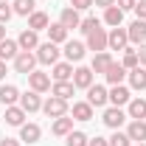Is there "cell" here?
I'll use <instances>...</instances> for the list:
<instances>
[{"mask_svg":"<svg viewBox=\"0 0 146 146\" xmlns=\"http://www.w3.org/2000/svg\"><path fill=\"white\" fill-rule=\"evenodd\" d=\"M87 48L96 51V54H101L104 48H107V31L98 25V28H93L90 34H87Z\"/></svg>","mask_w":146,"mask_h":146,"instance_id":"277c9868","label":"cell"},{"mask_svg":"<svg viewBox=\"0 0 146 146\" xmlns=\"http://www.w3.org/2000/svg\"><path fill=\"white\" fill-rule=\"evenodd\" d=\"M127 34H129V42L143 45V42H146V20H135V23L127 28Z\"/></svg>","mask_w":146,"mask_h":146,"instance_id":"9c48e42d","label":"cell"},{"mask_svg":"<svg viewBox=\"0 0 146 146\" xmlns=\"http://www.w3.org/2000/svg\"><path fill=\"white\" fill-rule=\"evenodd\" d=\"M59 23H62V25L70 31V28H79V23H82V20H79V11L68 6V9H62V17H59Z\"/></svg>","mask_w":146,"mask_h":146,"instance_id":"44dd1931","label":"cell"},{"mask_svg":"<svg viewBox=\"0 0 146 146\" xmlns=\"http://www.w3.org/2000/svg\"><path fill=\"white\" fill-rule=\"evenodd\" d=\"M93 6H101V9H110V6H115V0H93Z\"/></svg>","mask_w":146,"mask_h":146,"instance_id":"b9f144b4","label":"cell"},{"mask_svg":"<svg viewBox=\"0 0 146 146\" xmlns=\"http://www.w3.org/2000/svg\"><path fill=\"white\" fill-rule=\"evenodd\" d=\"M20 107L25 110V112H36V110L42 107V101H39V93H25V96H20Z\"/></svg>","mask_w":146,"mask_h":146,"instance_id":"9a60e30c","label":"cell"},{"mask_svg":"<svg viewBox=\"0 0 146 146\" xmlns=\"http://www.w3.org/2000/svg\"><path fill=\"white\" fill-rule=\"evenodd\" d=\"M93 118V104L90 101H76L73 104V121H90Z\"/></svg>","mask_w":146,"mask_h":146,"instance_id":"5bb4252c","label":"cell"},{"mask_svg":"<svg viewBox=\"0 0 146 146\" xmlns=\"http://www.w3.org/2000/svg\"><path fill=\"white\" fill-rule=\"evenodd\" d=\"M84 51H87V45L84 42H65V56L70 59V62H82L84 59Z\"/></svg>","mask_w":146,"mask_h":146,"instance_id":"7c38bea8","label":"cell"},{"mask_svg":"<svg viewBox=\"0 0 146 146\" xmlns=\"http://www.w3.org/2000/svg\"><path fill=\"white\" fill-rule=\"evenodd\" d=\"M51 23H48V14L45 11H34L31 17H28V28L31 31H42V28H48Z\"/></svg>","mask_w":146,"mask_h":146,"instance_id":"f1b7e54d","label":"cell"},{"mask_svg":"<svg viewBox=\"0 0 146 146\" xmlns=\"http://www.w3.org/2000/svg\"><path fill=\"white\" fill-rule=\"evenodd\" d=\"M135 3H138V0H115V6H118L121 11H129V9H135Z\"/></svg>","mask_w":146,"mask_h":146,"instance_id":"ab89813d","label":"cell"},{"mask_svg":"<svg viewBox=\"0 0 146 146\" xmlns=\"http://www.w3.org/2000/svg\"><path fill=\"white\" fill-rule=\"evenodd\" d=\"M90 6H93V0H70V9H76V11H84Z\"/></svg>","mask_w":146,"mask_h":146,"instance_id":"74e56055","label":"cell"},{"mask_svg":"<svg viewBox=\"0 0 146 146\" xmlns=\"http://www.w3.org/2000/svg\"><path fill=\"white\" fill-rule=\"evenodd\" d=\"M39 135H42V129L36 127V124H23L20 127V141H25V143H36Z\"/></svg>","mask_w":146,"mask_h":146,"instance_id":"2e32d148","label":"cell"},{"mask_svg":"<svg viewBox=\"0 0 146 146\" xmlns=\"http://www.w3.org/2000/svg\"><path fill=\"white\" fill-rule=\"evenodd\" d=\"M127 135H129V141L143 143V141H146V124H143V121H132L129 129H127Z\"/></svg>","mask_w":146,"mask_h":146,"instance_id":"4316f807","label":"cell"},{"mask_svg":"<svg viewBox=\"0 0 146 146\" xmlns=\"http://www.w3.org/2000/svg\"><path fill=\"white\" fill-rule=\"evenodd\" d=\"M14 101H20V90L14 87V84H3V87H0V104L11 107Z\"/></svg>","mask_w":146,"mask_h":146,"instance_id":"ac0fdd59","label":"cell"},{"mask_svg":"<svg viewBox=\"0 0 146 146\" xmlns=\"http://www.w3.org/2000/svg\"><path fill=\"white\" fill-rule=\"evenodd\" d=\"M3 39H6V25L0 23V42H3Z\"/></svg>","mask_w":146,"mask_h":146,"instance_id":"bcb514c9","label":"cell"},{"mask_svg":"<svg viewBox=\"0 0 146 146\" xmlns=\"http://www.w3.org/2000/svg\"><path fill=\"white\" fill-rule=\"evenodd\" d=\"M104 23H107V25H112V28H118V25L124 23V11H121L118 6H110V9H104Z\"/></svg>","mask_w":146,"mask_h":146,"instance_id":"d4e9b609","label":"cell"},{"mask_svg":"<svg viewBox=\"0 0 146 146\" xmlns=\"http://www.w3.org/2000/svg\"><path fill=\"white\" fill-rule=\"evenodd\" d=\"M70 76H73V68L68 62H56L54 65V79L56 82H70Z\"/></svg>","mask_w":146,"mask_h":146,"instance_id":"f546056e","label":"cell"},{"mask_svg":"<svg viewBox=\"0 0 146 146\" xmlns=\"http://www.w3.org/2000/svg\"><path fill=\"white\" fill-rule=\"evenodd\" d=\"M34 65H36V54H31V51H20L17 56H14V70L17 73H34Z\"/></svg>","mask_w":146,"mask_h":146,"instance_id":"6da1fadb","label":"cell"},{"mask_svg":"<svg viewBox=\"0 0 146 146\" xmlns=\"http://www.w3.org/2000/svg\"><path fill=\"white\" fill-rule=\"evenodd\" d=\"M14 14H23V17H31L34 14V0H14Z\"/></svg>","mask_w":146,"mask_h":146,"instance_id":"1f68e13d","label":"cell"},{"mask_svg":"<svg viewBox=\"0 0 146 146\" xmlns=\"http://www.w3.org/2000/svg\"><path fill=\"white\" fill-rule=\"evenodd\" d=\"M87 146H110V141H107V138H98V135H96V138H93Z\"/></svg>","mask_w":146,"mask_h":146,"instance_id":"60d3db41","label":"cell"},{"mask_svg":"<svg viewBox=\"0 0 146 146\" xmlns=\"http://www.w3.org/2000/svg\"><path fill=\"white\" fill-rule=\"evenodd\" d=\"M28 84H31L34 93H45V90H51V76L34 70V73H28Z\"/></svg>","mask_w":146,"mask_h":146,"instance_id":"8992f818","label":"cell"},{"mask_svg":"<svg viewBox=\"0 0 146 146\" xmlns=\"http://www.w3.org/2000/svg\"><path fill=\"white\" fill-rule=\"evenodd\" d=\"M3 76H6V62L0 59V79H3Z\"/></svg>","mask_w":146,"mask_h":146,"instance_id":"f6af8a7d","label":"cell"},{"mask_svg":"<svg viewBox=\"0 0 146 146\" xmlns=\"http://www.w3.org/2000/svg\"><path fill=\"white\" fill-rule=\"evenodd\" d=\"M73 90H76V87H73V82H56L51 93H54L56 98H65V101H68V98L73 96Z\"/></svg>","mask_w":146,"mask_h":146,"instance_id":"4dcf8cb0","label":"cell"},{"mask_svg":"<svg viewBox=\"0 0 146 146\" xmlns=\"http://www.w3.org/2000/svg\"><path fill=\"white\" fill-rule=\"evenodd\" d=\"M3 3H9V0H3Z\"/></svg>","mask_w":146,"mask_h":146,"instance_id":"c3c4849f","label":"cell"},{"mask_svg":"<svg viewBox=\"0 0 146 146\" xmlns=\"http://www.w3.org/2000/svg\"><path fill=\"white\" fill-rule=\"evenodd\" d=\"M110 146H132V141H129L127 132H118V129H115V135L110 138Z\"/></svg>","mask_w":146,"mask_h":146,"instance_id":"e575fe53","label":"cell"},{"mask_svg":"<svg viewBox=\"0 0 146 146\" xmlns=\"http://www.w3.org/2000/svg\"><path fill=\"white\" fill-rule=\"evenodd\" d=\"M135 14H138V20H146V0L135 3Z\"/></svg>","mask_w":146,"mask_h":146,"instance_id":"f35d334b","label":"cell"},{"mask_svg":"<svg viewBox=\"0 0 146 146\" xmlns=\"http://www.w3.org/2000/svg\"><path fill=\"white\" fill-rule=\"evenodd\" d=\"M51 132H54V135H70V132H73V118H68V115L56 118L54 127H51Z\"/></svg>","mask_w":146,"mask_h":146,"instance_id":"83f0119b","label":"cell"},{"mask_svg":"<svg viewBox=\"0 0 146 146\" xmlns=\"http://www.w3.org/2000/svg\"><path fill=\"white\" fill-rule=\"evenodd\" d=\"M11 14H14V9H11L9 3H3V0H0V23L6 25V23L11 20Z\"/></svg>","mask_w":146,"mask_h":146,"instance_id":"8d00e7d4","label":"cell"},{"mask_svg":"<svg viewBox=\"0 0 146 146\" xmlns=\"http://www.w3.org/2000/svg\"><path fill=\"white\" fill-rule=\"evenodd\" d=\"M124 121H127V112H124L121 107H110L107 112H104V124H107L110 129H118Z\"/></svg>","mask_w":146,"mask_h":146,"instance_id":"ba28073f","label":"cell"},{"mask_svg":"<svg viewBox=\"0 0 146 146\" xmlns=\"http://www.w3.org/2000/svg\"><path fill=\"white\" fill-rule=\"evenodd\" d=\"M0 146H20V143L14 141V138H3V141H0Z\"/></svg>","mask_w":146,"mask_h":146,"instance_id":"ee69618b","label":"cell"},{"mask_svg":"<svg viewBox=\"0 0 146 146\" xmlns=\"http://www.w3.org/2000/svg\"><path fill=\"white\" fill-rule=\"evenodd\" d=\"M17 54H20V45L14 42V39H3V42H0V59H3V62L14 59Z\"/></svg>","mask_w":146,"mask_h":146,"instance_id":"603a6c76","label":"cell"},{"mask_svg":"<svg viewBox=\"0 0 146 146\" xmlns=\"http://www.w3.org/2000/svg\"><path fill=\"white\" fill-rule=\"evenodd\" d=\"M56 59H59V48H56L54 42H42V45L36 48V62H42V65H56Z\"/></svg>","mask_w":146,"mask_h":146,"instance_id":"3957f363","label":"cell"},{"mask_svg":"<svg viewBox=\"0 0 146 146\" xmlns=\"http://www.w3.org/2000/svg\"><path fill=\"white\" fill-rule=\"evenodd\" d=\"M124 51H127V54H124V62H121V65H124L127 70L138 68V65H141V62H138V51H129V48H124Z\"/></svg>","mask_w":146,"mask_h":146,"instance_id":"836d02e7","label":"cell"},{"mask_svg":"<svg viewBox=\"0 0 146 146\" xmlns=\"http://www.w3.org/2000/svg\"><path fill=\"white\" fill-rule=\"evenodd\" d=\"M129 118H132V121H143L146 118V98L129 101Z\"/></svg>","mask_w":146,"mask_h":146,"instance_id":"484cf974","label":"cell"},{"mask_svg":"<svg viewBox=\"0 0 146 146\" xmlns=\"http://www.w3.org/2000/svg\"><path fill=\"white\" fill-rule=\"evenodd\" d=\"M110 65H112V56H110L107 51H101V54L93 56V68H90V70H93V73H107Z\"/></svg>","mask_w":146,"mask_h":146,"instance_id":"7402d4cb","label":"cell"},{"mask_svg":"<svg viewBox=\"0 0 146 146\" xmlns=\"http://www.w3.org/2000/svg\"><path fill=\"white\" fill-rule=\"evenodd\" d=\"M90 84H93V70L90 68H76V70H73V87L87 90Z\"/></svg>","mask_w":146,"mask_h":146,"instance_id":"30bf717a","label":"cell"},{"mask_svg":"<svg viewBox=\"0 0 146 146\" xmlns=\"http://www.w3.org/2000/svg\"><path fill=\"white\" fill-rule=\"evenodd\" d=\"M127 42H129V34H127V28H121V25L112 28V31L107 34V45L112 48V51H124Z\"/></svg>","mask_w":146,"mask_h":146,"instance_id":"5b68a950","label":"cell"},{"mask_svg":"<svg viewBox=\"0 0 146 146\" xmlns=\"http://www.w3.org/2000/svg\"><path fill=\"white\" fill-rule=\"evenodd\" d=\"M17 45H20V51H34V48H39V36H36V31L25 28V31L20 34Z\"/></svg>","mask_w":146,"mask_h":146,"instance_id":"8fae6325","label":"cell"},{"mask_svg":"<svg viewBox=\"0 0 146 146\" xmlns=\"http://www.w3.org/2000/svg\"><path fill=\"white\" fill-rule=\"evenodd\" d=\"M104 76H107L110 84L115 87V84H121V82H124V76H127V68H124V65H118V62H112V65L107 68V73H104Z\"/></svg>","mask_w":146,"mask_h":146,"instance_id":"4fadbf2b","label":"cell"},{"mask_svg":"<svg viewBox=\"0 0 146 146\" xmlns=\"http://www.w3.org/2000/svg\"><path fill=\"white\" fill-rule=\"evenodd\" d=\"M93 28H98V20L96 17H84L82 23H79V31H82V34H90Z\"/></svg>","mask_w":146,"mask_h":146,"instance_id":"d590c367","label":"cell"},{"mask_svg":"<svg viewBox=\"0 0 146 146\" xmlns=\"http://www.w3.org/2000/svg\"><path fill=\"white\" fill-rule=\"evenodd\" d=\"M87 143H90V138L84 132H70L68 135V146H87Z\"/></svg>","mask_w":146,"mask_h":146,"instance_id":"d6a6232c","label":"cell"},{"mask_svg":"<svg viewBox=\"0 0 146 146\" xmlns=\"http://www.w3.org/2000/svg\"><path fill=\"white\" fill-rule=\"evenodd\" d=\"M110 101H112V107H121V104H129V90L124 84H115L112 90H110Z\"/></svg>","mask_w":146,"mask_h":146,"instance_id":"d6986e66","label":"cell"},{"mask_svg":"<svg viewBox=\"0 0 146 146\" xmlns=\"http://www.w3.org/2000/svg\"><path fill=\"white\" fill-rule=\"evenodd\" d=\"M138 62H141V65H146V42L141 45V51H138Z\"/></svg>","mask_w":146,"mask_h":146,"instance_id":"7bdbcfd3","label":"cell"},{"mask_svg":"<svg viewBox=\"0 0 146 146\" xmlns=\"http://www.w3.org/2000/svg\"><path fill=\"white\" fill-rule=\"evenodd\" d=\"M42 110H45V115H48V118H62V115H68V101H65V98L51 96V98L42 104Z\"/></svg>","mask_w":146,"mask_h":146,"instance_id":"7a4b0ae2","label":"cell"},{"mask_svg":"<svg viewBox=\"0 0 146 146\" xmlns=\"http://www.w3.org/2000/svg\"><path fill=\"white\" fill-rule=\"evenodd\" d=\"M138 146H146V143H138Z\"/></svg>","mask_w":146,"mask_h":146,"instance_id":"7dc6e473","label":"cell"},{"mask_svg":"<svg viewBox=\"0 0 146 146\" xmlns=\"http://www.w3.org/2000/svg\"><path fill=\"white\" fill-rule=\"evenodd\" d=\"M129 84H132L135 90H143V87H146V70H143V65H138V68L129 70Z\"/></svg>","mask_w":146,"mask_h":146,"instance_id":"cb8c5ba5","label":"cell"},{"mask_svg":"<svg viewBox=\"0 0 146 146\" xmlns=\"http://www.w3.org/2000/svg\"><path fill=\"white\" fill-rule=\"evenodd\" d=\"M45 31H48V42H54V45H59V42H65V39H68V28H65L62 23H54V25H48Z\"/></svg>","mask_w":146,"mask_h":146,"instance_id":"e0dca14e","label":"cell"},{"mask_svg":"<svg viewBox=\"0 0 146 146\" xmlns=\"http://www.w3.org/2000/svg\"><path fill=\"white\" fill-rule=\"evenodd\" d=\"M87 101H90L93 107H104L110 101V93L104 90L101 84H90V87H87Z\"/></svg>","mask_w":146,"mask_h":146,"instance_id":"52a82bcc","label":"cell"},{"mask_svg":"<svg viewBox=\"0 0 146 146\" xmlns=\"http://www.w3.org/2000/svg\"><path fill=\"white\" fill-rule=\"evenodd\" d=\"M23 121H25V110L23 107H6V124H11V127H23Z\"/></svg>","mask_w":146,"mask_h":146,"instance_id":"ffe728a7","label":"cell"}]
</instances>
